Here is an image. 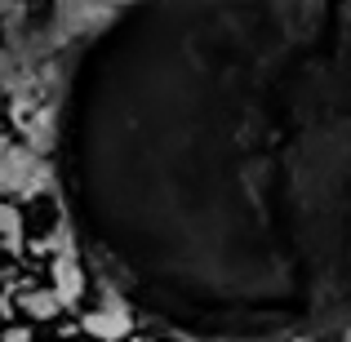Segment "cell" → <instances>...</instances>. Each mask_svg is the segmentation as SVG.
<instances>
[{"instance_id":"1","label":"cell","mask_w":351,"mask_h":342,"mask_svg":"<svg viewBox=\"0 0 351 342\" xmlns=\"http://www.w3.org/2000/svg\"><path fill=\"white\" fill-rule=\"evenodd\" d=\"M45 187V164L32 151L18 147H0V191H18V196H36Z\"/></svg>"},{"instance_id":"2","label":"cell","mask_w":351,"mask_h":342,"mask_svg":"<svg viewBox=\"0 0 351 342\" xmlns=\"http://www.w3.org/2000/svg\"><path fill=\"white\" fill-rule=\"evenodd\" d=\"M85 329H89V334H98V338H120L129 329V316H125V307H120V298H116L112 289L103 293V307L85 320Z\"/></svg>"},{"instance_id":"3","label":"cell","mask_w":351,"mask_h":342,"mask_svg":"<svg viewBox=\"0 0 351 342\" xmlns=\"http://www.w3.org/2000/svg\"><path fill=\"white\" fill-rule=\"evenodd\" d=\"M53 280H58V298L62 302L80 298V267H76L71 254H58V262H53Z\"/></svg>"},{"instance_id":"4","label":"cell","mask_w":351,"mask_h":342,"mask_svg":"<svg viewBox=\"0 0 351 342\" xmlns=\"http://www.w3.org/2000/svg\"><path fill=\"white\" fill-rule=\"evenodd\" d=\"M0 236H5V249H18L23 245V223L9 205H0Z\"/></svg>"},{"instance_id":"5","label":"cell","mask_w":351,"mask_h":342,"mask_svg":"<svg viewBox=\"0 0 351 342\" xmlns=\"http://www.w3.org/2000/svg\"><path fill=\"white\" fill-rule=\"evenodd\" d=\"M53 307H58L53 293H27V311H32V316H49Z\"/></svg>"}]
</instances>
